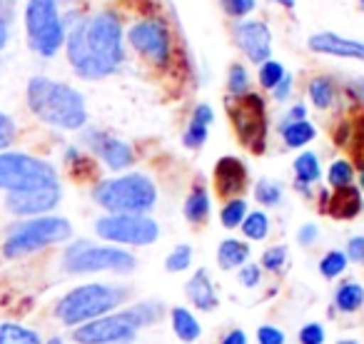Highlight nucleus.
I'll use <instances>...</instances> for the list:
<instances>
[{"label":"nucleus","instance_id":"1","mask_svg":"<svg viewBox=\"0 0 364 344\" xmlns=\"http://www.w3.org/2000/svg\"><path fill=\"white\" fill-rule=\"evenodd\" d=\"M122 26L112 13H97L80 21L68 36V60L85 80H100L120 68Z\"/></svg>","mask_w":364,"mask_h":344},{"label":"nucleus","instance_id":"2","mask_svg":"<svg viewBox=\"0 0 364 344\" xmlns=\"http://www.w3.org/2000/svg\"><path fill=\"white\" fill-rule=\"evenodd\" d=\"M28 107L38 120L60 130H80L87 122V107L80 92L50 77H33L28 82Z\"/></svg>","mask_w":364,"mask_h":344},{"label":"nucleus","instance_id":"3","mask_svg":"<svg viewBox=\"0 0 364 344\" xmlns=\"http://www.w3.org/2000/svg\"><path fill=\"white\" fill-rule=\"evenodd\" d=\"M122 297H125V292L110 287V284H80L58 302L55 317L65 327H80V324L92 322L97 317H105L110 309H115L122 302Z\"/></svg>","mask_w":364,"mask_h":344},{"label":"nucleus","instance_id":"4","mask_svg":"<svg viewBox=\"0 0 364 344\" xmlns=\"http://www.w3.org/2000/svg\"><path fill=\"white\" fill-rule=\"evenodd\" d=\"M92 200L112 215H142L155 205L157 193L145 175H125L97 185Z\"/></svg>","mask_w":364,"mask_h":344},{"label":"nucleus","instance_id":"5","mask_svg":"<svg viewBox=\"0 0 364 344\" xmlns=\"http://www.w3.org/2000/svg\"><path fill=\"white\" fill-rule=\"evenodd\" d=\"M70 235L73 227L65 217H33L8 230L3 254L11 259L26 257V254H33L43 247L65 242V240H70Z\"/></svg>","mask_w":364,"mask_h":344},{"label":"nucleus","instance_id":"6","mask_svg":"<svg viewBox=\"0 0 364 344\" xmlns=\"http://www.w3.org/2000/svg\"><path fill=\"white\" fill-rule=\"evenodd\" d=\"M50 185H58V172L50 162L26 152H0V190L26 193Z\"/></svg>","mask_w":364,"mask_h":344},{"label":"nucleus","instance_id":"7","mask_svg":"<svg viewBox=\"0 0 364 344\" xmlns=\"http://www.w3.org/2000/svg\"><path fill=\"white\" fill-rule=\"evenodd\" d=\"M63 267L70 274L85 272H130L135 269V257L125 249L102 247V244H90L87 240L68 244L63 254Z\"/></svg>","mask_w":364,"mask_h":344},{"label":"nucleus","instance_id":"8","mask_svg":"<svg viewBox=\"0 0 364 344\" xmlns=\"http://www.w3.org/2000/svg\"><path fill=\"white\" fill-rule=\"evenodd\" d=\"M26 31L31 48L43 58H53L65 43V26L53 0H28Z\"/></svg>","mask_w":364,"mask_h":344},{"label":"nucleus","instance_id":"9","mask_svg":"<svg viewBox=\"0 0 364 344\" xmlns=\"http://www.w3.org/2000/svg\"><path fill=\"white\" fill-rule=\"evenodd\" d=\"M137 329H140V324L132 319L127 309H122L117 314H105V317H97L92 322L75 327L73 339L77 344H122L132 342Z\"/></svg>","mask_w":364,"mask_h":344},{"label":"nucleus","instance_id":"10","mask_svg":"<svg viewBox=\"0 0 364 344\" xmlns=\"http://www.w3.org/2000/svg\"><path fill=\"white\" fill-rule=\"evenodd\" d=\"M95 232L117 244H152L160 235L157 222L145 215H110L95 222Z\"/></svg>","mask_w":364,"mask_h":344},{"label":"nucleus","instance_id":"11","mask_svg":"<svg viewBox=\"0 0 364 344\" xmlns=\"http://www.w3.org/2000/svg\"><path fill=\"white\" fill-rule=\"evenodd\" d=\"M230 117L237 130L240 140L255 152L262 150L267 135V117H264V100L259 95H242L230 102Z\"/></svg>","mask_w":364,"mask_h":344},{"label":"nucleus","instance_id":"12","mask_svg":"<svg viewBox=\"0 0 364 344\" xmlns=\"http://www.w3.org/2000/svg\"><path fill=\"white\" fill-rule=\"evenodd\" d=\"M127 38H130V45L135 48L142 58L155 63V65H165V63L170 60V36H167L162 23L142 21L130 28Z\"/></svg>","mask_w":364,"mask_h":344},{"label":"nucleus","instance_id":"13","mask_svg":"<svg viewBox=\"0 0 364 344\" xmlns=\"http://www.w3.org/2000/svg\"><path fill=\"white\" fill-rule=\"evenodd\" d=\"M60 203V188L50 185V188H38L26 190V193H8L6 208L18 217H38V215L50 213L55 205Z\"/></svg>","mask_w":364,"mask_h":344},{"label":"nucleus","instance_id":"14","mask_svg":"<svg viewBox=\"0 0 364 344\" xmlns=\"http://www.w3.org/2000/svg\"><path fill=\"white\" fill-rule=\"evenodd\" d=\"M82 140H85L87 147H90L97 157H102V162H105L107 167H112V170H122V167H127L135 160V157H132V147L127 145V142L117 140V137L107 135V132L87 130L85 135H82Z\"/></svg>","mask_w":364,"mask_h":344},{"label":"nucleus","instance_id":"15","mask_svg":"<svg viewBox=\"0 0 364 344\" xmlns=\"http://www.w3.org/2000/svg\"><path fill=\"white\" fill-rule=\"evenodd\" d=\"M235 38H237L240 48L250 55L252 63H267L269 58V31L264 23L259 21H247V23H240L235 28Z\"/></svg>","mask_w":364,"mask_h":344},{"label":"nucleus","instance_id":"16","mask_svg":"<svg viewBox=\"0 0 364 344\" xmlns=\"http://www.w3.org/2000/svg\"><path fill=\"white\" fill-rule=\"evenodd\" d=\"M245 183H247V170L237 157H223L215 167V185L223 198H232V195L242 193Z\"/></svg>","mask_w":364,"mask_h":344},{"label":"nucleus","instance_id":"17","mask_svg":"<svg viewBox=\"0 0 364 344\" xmlns=\"http://www.w3.org/2000/svg\"><path fill=\"white\" fill-rule=\"evenodd\" d=\"M309 48L314 53H327V55H339V58H357L364 60V43L349 41V38H339L334 33H319V36L309 38Z\"/></svg>","mask_w":364,"mask_h":344},{"label":"nucleus","instance_id":"18","mask_svg":"<svg viewBox=\"0 0 364 344\" xmlns=\"http://www.w3.org/2000/svg\"><path fill=\"white\" fill-rule=\"evenodd\" d=\"M188 297L193 299V304L203 312L218 307V292H215L213 282H210L208 269H198L193 274V279L188 282Z\"/></svg>","mask_w":364,"mask_h":344},{"label":"nucleus","instance_id":"19","mask_svg":"<svg viewBox=\"0 0 364 344\" xmlns=\"http://www.w3.org/2000/svg\"><path fill=\"white\" fill-rule=\"evenodd\" d=\"M324 200H327V213L332 215V217H337V220L354 217V215L362 210V198H359V193L352 188V185H349V188L337 190L332 198H329V195H324Z\"/></svg>","mask_w":364,"mask_h":344},{"label":"nucleus","instance_id":"20","mask_svg":"<svg viewBox=\"0 0 364 344\" xmlns=\"http://www.w3.org/2000/svg\"><path fill=\"white\" fill-rule=\"evenodd\" d=\"M213 122V110L208 105H198L193 112V120H190V127L185 132V145L188 147H200L205 140H208V127Z\"/></svg>","mask_w":364,"mask_h":344},{"label":"nucleus","instance_id":"21","mask_svg":"<svg viewBox=\"0 0 364 344\" xmlns=\"http://www.w3.org/2000/svg\"><path fill=\"white\" fill-rule=\"evenodd\" d=\"M172 329H175V334L185 344L195 342V339L203 334V329H200V322L195 319V314L188 312L185 307H175V309H172Z\"/></svg>","mask_w":364,"mask_h":344},{"label":"nucleus","instance_id":"22","mask_svg":"<svg viewBox=\"0 0 364 344\" xmlns=\"http://www.w3.org/2000/svg\"><path fill=\"white\" fill-rule=\"evenodd\" d=\"M250 257V247L240 240H225L218 249V262L223 269H235V267H245Z\"/></svg>","mask_w":364,"mask_h":344},{"label":"nucleus","instance_id":"23","mask_svg":"<svg viewBox=\"0 0 364 344\" xmlns=\"http://www.w3.org/2000/svg\"><path fill=\"white\" fill-rule=\"evenodd\" d=\"M0 344H43V337L31 327L16 322L0 324Z\"/></svg>","mask_w":364,"mask_h":344},{"label":"nucleus","instance_id":"24","mask_svg":"<svg viewBox=\"0 0 364 344\" xmlns=\"http://www.w3.org/2000/svg\"><path fill=\"white\" fill-rule=\"evenodd\" d=\"M334 304H337V309H342V312H357L364 304V287H359V284H354V282L342 284V287L337 289V294H334Z\"/></svg>","mask_w":364,"mask_h":344},{"label":"nucleus","instance_id":"25","mask_svg":"<svg viewBox=\"0 0 364 344\" xmlns=\"http://www.w3.org/2000/svg\"><path fill=\"white\" fill-rule=\"evenodd\" d=\"M210 215V198L208 193H205L203 188H195L193 193H190L188 203H185V217L190 220V222H203L205 217Z\"/></svg>","mask_w":364,"mask_h":344},{"label":"nucleus","instance_id":"26","mask_svg":"<svg viewBox=\"0 0 364 344\" xmlns=\"http://www.w3.org/2000/svg\"><path fill=\"white\" fill-rule=\"evenodd\" d=\"M282 137L289 147H302L314 137V127L307 120L289 122V125H282Z\"/></svg>","mask_w":364,"mask_h":344},{"label":"nucleus","instance_id":"27","mask_svg":"<svg viewBox=\"0 0 364 344\" xmlns=\"http://www.w3.org/2000/svg\"><path fill=\"white\" fill-rule=\"evenodd\" d=\"M294 172H297V180L299 183H314L319 178V162L314 152H304L294 160Z\"/></svg>","mask_w":364,"mask_h":344},{"label":"nucleus","instance_id":"28","mask_svg":"<svg viewBox=\"0 0 364 344\" xmlns=\"http://www.w3.org/2000/svg\"><path fill=\"white\" fill-rule=\"evenodd\" d=\"M127 312L132 314V319H135L140 327H145V324H155L160 322L162 317V304L160 302H140V304H132Z\"/></svg>","mask_w":364,"mask_h":344},{"label":"nucleus","instance_id":"29","mask_svg":"<svg viewBox=\"0 0 364 344\" xmlns=\"http://www.w3.org/2000/svg\"><path fill=\"white\" fill-rule=\"evenodd\" d=\"M309 95H312V102L317 107H329L334 100V90H332V82L327 77H314L309 82Z\"/></svg>","mask_w":364,"mask_h":344},{"label":"nucleus","instance_id":"30","mask_svg":"<svg viewBox=\"0 0 364 344\" xmlns=\"http://www.w3.org/2000/svg\"><path fill=\"white\" fill-rule=\"evenodd\" d=\"M13 16H16V3L13 0H0V53L6 50L8 41H11Z\"/></svg>","mask_w":364,"mask_h":344},{"label":"nucleus","instance_id":"31","mask_svg":"<svg viewBox=\"0 0 364 344\" xmlns=\"http://www.w3.org/2000/svg\"><path fill=\"white\" fill-rule=\"evenodd\" d=\"M242 232L247 235L250 240H264L269 232V220L264 217L262 213L247 215V220L242 222Z\"/></svg>","mask_w":364,"mask_h":344},{"label":"nucleus","instance_id":"32","mask_svg":"<svg viewBox=\"0 0 364 344\" xmlns=\"http://www.w3.org/2000/svg\"><path fill=\"white\" fill-rule=\"evenodd\" d=\"M190 259H193V247H190V244H177L170 252V257L165 259L167 272H182V269H188Z\"/></svg>","mask_w":364,"mask_h":344},{"label":"nucleus","instance_id":"33","mask_svg":"<svg viewBox=\"0 0 364 344\" xmlns=\"http://www.w3.org/2000/svg\"><path fill=\"white\" fill-rule=\"evenodd\" d=\"M245 217H247V205H245V200H230L223 208L225 227H237V225L245 222Z\"/></svg>","mask_w":364,"mask_h":344},{"label":"nucleus","instance_id":"34","mask_svg":"<svg viewBox=\"0 0 364 344\" xmlns=\"http://www.w3.org/2000/svg\"><path fill=\"white\" fill-rule=\"evenodd\" d=\"M329 183L332 188L342 190V188H349L352 185V165L347 160H337L332 167H329Z\"/></svg>","mask_w":364,"mask_h":344},{"label":"nucleus","instance_id":"35","mask_svg":"<svg viewBox=\"0 0 364 344\" xmlns=\"http://www.w3.org/2000/svg\"><path fill=\"white\" fill-rule=\"evenodd\" d=\"M344 267H347V254H342V252L324 254L322 262H319V272H322L324 277H337V274H342Z\"/></svg>","mask_w":364,"mask_h":344},{"label":"nucleus","instance_id":"36","mask_svg":"<svg viewBox=\"0 0 364 344\" xmlns=\"http://www.w3.org/2000/svg\"><path fill=\"white\" fill-rule=\"evenodd\" d=\"M247 82H250V77H247V70H245L242 65H232V68H230L228 87H230V92H232L235 97L247 95Z\"/></svg>","mask_w":364,"mask_h":344},{"label":"nucleus","instance_id":"37","mask_svg":"<svg viewBox=\"0 0 364 344\" xmlns=\"http://www.w3.org/2000/svg\"><path fill=\"white\" fill-rule=\"evenodd\" d=\"M255 198L262 205H277L279 200H282V188L269 183V180H262V183H257V188H255Z\"/></svg>","mask_w":364,"mask_h":344},{"label":"nucleus","instance_id":"38","mask_svg":"<svg viewBox=\"0 0 364 344\" xmlns=\"http://www.w3.org/2000/svg\"><path fill=\"white\" fill-rule=\"evenodd\" d=\"M284 77V70H282V65L279 63H274V60H267V63H262V68H259V82H262L264 87H277V82Z\"/></svg>","mask_w":364,"mask_h":344},{"label":"nucleus","instance_id":"39","mask_svg":"<svg viewBox=\"0 0 364 344\" xmlns=\"http://www.w3.org/2000/svg\"><path fill=\"white\" fill-rule=\"evenodd\" d=\"M287 262V249L284 247H269L267 252L262 254V267L269 269V272H279Z\"/></svg>","mask_w":364,"mask_h":344},{"label":"nucleus","instance_id":"40","mask_svg":"<svg viewBox=\"0 0 364 344\" xmlns=\"http://www.w3.org/2000/svg\"><path fill=\"white\" fill-rule=\"evenodd\" d=\"M16 122H13L11 115H6V112H0V152L6 150V147H11V142L16 140Z\"/></svg>","mask_w":364,"mask_h":344},{"label":"nucleus","instance_id":"41","mask_svg":"<svg viewBox=\"0 0 364 344\" xmlns=\"http://www.w3.org/2000/svg\"><path fill=\"white\" fill-rule=\"evenodd\" d=\"M225 11L230 13V16L240 18V16H247L250 11L255 8V0H223Z\"/></svg>","mask_w":364,"mask_h":344},{"label":"nucleus","instance_id":"42","mask_svg":"<svg viewBox=\"0 0 364 344\" xmlns=\"http://www.w3.org/2000/svg\"><path fill=\"white\" fill-rule=\"evenodd\" d=\"M299 342L302 344H322L324 342V329L319 324H307L299 332Z\"/></svg>","mask_w":364,"mask_h":344},{"label":"nucleus","instance_id":"43","mask_svg":"<svg viewBox=\"0 0 364 344\" xmlns=\"http://www.w3.org/2000/svg\"><path fill=\"white\" fill-rule=\"evenodd\" d=\"M257 339L259 344H284V334L277 327H259Z\"/></svg>","mask_w":364,"mask_h":344},{"label":"nucleus","instance_id":"44","mask_svg":"<svg viewBox=\"0 0 364 344\" xmlns=\"http://www.w3.org/2000/svg\"><path fill=\"white\" fill-rule=\"evenodd\" d=\"M240 282H242L245 287H255V284L259 282V267H255V264H245V267L240 269Z\"/></svg>","mask_w":364,"mask_h":344},{"label":"nucleus","instance_id":"45","mask_svg":"<svg viewBox=\"0 0 364 344\" xmlns=\"http://www.w3.org/2000/svg\"><path fill=\"white\" fill-rule=\"evenodd\" d=\"M347 257L352 262H364V237H354L347 244Z\"/></svg>","mask_w":364,"mask_h":344},{"label":"nucleus","instance_id":"46","mask_svg":"<svg viewBox=\"0 0 364 344\" xmlns=\"http://www.w3.org/2000/svg\"><path fill=\"white\" fill-rule=\"evenodd\" d=\"M297 240L302 244H312L314 240H317V227H314V225H304V227L297 232Z\"/></svg>","mask_w":364,"mask_h":344},{"label":"nucleus","instance_id":"47","mask_svg":"<svg viewBox=\"0 0 364 344\" xmlns=\"http://www.w3.org/2000/svg\"><path fill=\"white\" fill-rule=\"evenodd\" d=\"M289 90H292V77L284 75L282 80L277 82V87H274V97H277V100H284V97L289 95Z\"/></svg>","mask_w":364,"mask_h":344},{"label":"nucleus","instance_id":"48","mask_svg":"<svg viewBox=\"0 0 364 344\" xmlns=\"http://www.w3.org/2000/svg\"><path fill=\"white\" fill-rule=\"evenodd\" d=\"M223 344H247V334L242 329H232V332L225 334Z\"/></svg>","mask_w":364,"mask_h":344},{"label":"nucleus","instance_id":"49","mask_svg":"<svg viewBox=\"0 0 364 344\" xmlns=\"http://www.w3.org/2000/svg\"><path fill=\"white\" fill-rule=\"evenodd\" d=\"M299 120H304V107L302 105H297L292 112H289L287 120H284V125H289V122H299Z\"/></svg>","mask_w":364,"mask_h":344},{"label":"nucleus","instance_id":"50","mask_svg":"<svg viewBox=\"0 0 364 344\" xmlns=\"http://www.w3.org/2000/svg\"><path fill=\"white\" fill-rule=\"evenodd\" d=\"M352 90L357 92V97H362V100H364V80H357V82H354Z\"/></svg>","mask_w":364,"mask_h":344},{"label":"nucleus","instance_id":"51","mask_svg":"<svg viewBox=\"0 0 364 344\" xmlns=\"http://www.w3.org/2000/svg\"><path fill=\"white\" fill-rule=\"evenodd\" d=\"M43 344H65V339H60V337H53V339H48V342H43Z\"/></svg>","mask_w":364,"mask_h":344},{"label":"nucleus","instance_id":"52","mask_svg":"<svg viewBox=\"0 0 364 344\" xmlns=\"http://www.w3.org/2000/svg\"><path fill=\"white\" fill-rule=\"evenodd\" d=\"M279 6H287V8H292L294 6V0H277Z\"/></svg>","mask_w":364,"mask_h":344},{"label":"nucleus","instance_id":"53","mask_svg":"<svg viewBox=\"0 0 364 344\" xmlns=\"http://www.w3.org/2000/svg\"><path fill=\"white\" fill-rule=\"evenodd\" d=\"M53 3L58 6V3H73V0H53Z\"/></svg>","mask_w":364,"mask_h":344},{"label":"nucleus","instance_id":"54","mask_svg":"<svg viewBox=\"0 0 364 344\" xmlns=\"http://www.w3.org/2000/svg\"><path fill=\"white\" fill-rule=\"evenodd\" d=\"M359 183H362V188H364V170H362V175H359Z\"/></svg>","mask_w":364,"mask_h":344},{"label":"nucleus","instance_id":"55","mask_svg":"<svg viewBox=\"0 0 364 344\" xmlns=\"http://www.w3.org/2000/svg\"><path fill=\"white\" fill-rule=\"evenodd\" d=\"M339 344H357V342H352V339H347V342H339Z\"/></svg>","mask_w":364,"mask_h":344},{"label":"nucleus","instance_id":"56","mask_svg":"<svg viewBox=\"0 0 364 344\" xmlns=\"http://www.w3.org/2000/svg\"><path fill=\"white\" fill-rule=\"evenodd\" d=\"M359 3H362V11H364V0H359Z\"/></svg>","mask_w":364,"mask_h":344}]
</instances>
